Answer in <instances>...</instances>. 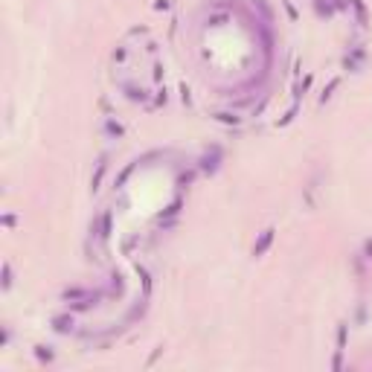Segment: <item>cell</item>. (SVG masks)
<instances>
[{"mask_svg":"<svg viewBox=\"0 0 372 372\" xmlns=\"http://www.w3.org/2000/svg\"><path fill=\"white\" fill-rule=\"evenodd\" d=\"M273 233H276V227H268V230H262L259 242L253 245V256H256V259H259V256H265V250L270 248V242H273Z\"/></svg>","mask_w":372,"mask_h":372,"instance_id":"6da1fadb","label":"cell"},{"mask_svg":"<svg viewBox=\"0 0 372 372\" xmlns=\"http://www.w3.org/2000/svg\"><path fill=\"white\" fill-rule=\"evenodd\" d=\"M73 326H76V323H73V317H70V314H59V317H53V329H56L59 334H70V331H73Z\"/></svg>","mask_w":372,"mask_h":372,"instance_id":"7a4b0ae2","label":"cell"},{"mask_svg":"<svg viewBox=\"0 0 372 372\" xmlns=\"http://www.w3.org/2000/svg\"><path fill=\"white\" fill-rule=\"evenodd\" d=\"M93 294H96V291H93ZM93 294L84 291V288H67V291L62 294V300L64 303H79V300H87V297H93Z\"/></svg>","mask_w":372,"mask_h":372,"instance_id":"3957f363","label":"cell"},{"mask_svg":"<svg viewBox=\"0 0 372 372\" xmlns=\"http://www.w3.org/2000/svg\"><path fill=\"white\" fill-rule=\"evenodd\" d=\"M218 160H221V151L215 148L212 154H207V157L201 160V172H207V175H212V172L218 169Z\"/></svg>","mask_w":372,"mask_h":372,"instance_id":"277c9868","label":"cell"},{"mask_svg":"<svg viewBox=\"0 0 372 372\" xmlns=\"http://www.w3.org/2000/svg\"><path fill=\"white\" fill-rule=\"evenodd\" d=\"M105 172H108V157H102V160H99V166H96V172H93V178H90V189H93V192L99 189L102 178H105Z\"/></svg>","mask_w":372,"mask_h":372,"instance_id":"5b68a950","label":"cell"},{"mask_svg":"<svg viewBox=\"0 0 372 372\" xmlns=\"http://www.w3.org/2000/svg\"><path fill=\"white\" fill-rule=\"evenodd\" d=\"M343 346H346V323L337 326V358H334V367H340V355H343Z\"/></svg>","mask_w":372,"mask_h":372,"instance_id":"8992f818","label":"cell"},{"mask_svg":"<svg viewBox=\"0 0 372 372\" xmlns=\"http://www.w3.org/2000/svg\"><path fill=\"white\" fill-rule=\"evenodd\" d=\"M125 96H128L131 102H145V99H148V93H145L143 87H134V84H125Z\"/></svg>","mask_w":372,"mask_h":372,"instance_id":"52a82bcc","label":"cell"},{"mask_svg":"<svg viewBox=\"0 0 372 372\" xmlns=\"http://www.w3.org/2000/svg\"><path fill=\"white\" fill-rule=\"evenodd\" d=\"M102 131L108 134V137H123V125L117 123V120H105V125H102Z\"/></svg>","mask_w":372,"mask_h":372,"instance_id":"ba28073f","label":"cell"},{"mask_svg":"<svg viewBox=\"0 0 372 372\" xmlns=\"http://www.w3.org/2000/svg\"><path fill=\"white\" fill-rule=\"evenodd\" d=\"M212 120H218V123H224V125H242V117H236V114H224V111L212 114Z\"/></svg>","mask_w":372,"mask_h":372,"instance_id":"9c48e42d","label":"cell"},{"mask_svg":"<svg viewBox=\"0 0 372 372\" xmlns=\"http://www.w3.org/2000/svg\"><path fill=\"white\" fill-rule=\"evenodd\" d=\"M35 355H38V361H53L56 358L53 346H35Z\"/></svg>","mask_w":372,"mask_h":372,"instance_id":"30bf717a","label":"cell"},{"mask_svg":"<svg viewBox=\"0 0 372 372\" xmlns=\"http://www.w3.org/2000/svg\"><path fill=\"white\" fill-rule=\"evenodd\" d=\"M337 84H340V79H331V82H329V87L323 90V96H320V102H329V99H331V90H334Z\"/></svg>","mask_w":372,"mask_h":372,"instance_id":"8fae6325","label":"cell"},{"mask_svg":"<svg viewBox=\"0 0 372 372\" xmlns=\"http://www.w3.org/2000/svg\"><path fill=\"white\" fill-rule=\"evenodd\" d=\"M137 163H140V160H137ZM137 163H128V169H125L123 175H120V178H117V189H120V186H123L125 181H128V178H131V172H134V169H137Z\"/></svg>","mask_w":372,"mask_h":372,"instance_id":"7c38bea8","label":"cell"},{"mask_svg":"<svg viewBox=\"0 0 372 372\" xmlns=\"http://www.w3.org/2000/svg\"><path fill=\"white\" fill-rule=\"evenodd\" d=\"M317 12H320V15H331L334 9H331V3H323V0H317Z\"/></svg>","mask_w":372,"mask_h":372,"instance_id":"4fadbf2b","label":"cell"},{"mask_svg":"<svg viewBox=\"0 0 372 372\" xmlns=\"http://www.w3.org/2000/svg\"><path fill=\"white\" fill-rule=\"evenodd\" d=\"M9 285H12V268L3 265V288H9Z\"/></svg>","mask_w":372,"mask_h":372,"instance_id":"5bb4252c","label":"cell"},{"mask_svg":"<svg viewBox=\"0 0 372 372\" xmlns=\"http://www.w3.org/2000/svg\"><path fill=\"white\" fill-rule=\"evenodd\" d=\"M364 259H370V262H372V239L364 242Z\"/></svg>","mask_w":372,"mask_h":372,"instance_id":"9a60e30c","label":"cell"},{"mask_svg":"<svg viewBox=\"0 0 372 372\" xmlns=\"http://www.w3.org/2000/svg\"><path fill=\"white\" fill-rule=\"evenodd\" d=\"M114 62H125V47H120V50H114Z\"/></svg>","mask_w":372,"mask_h":372,"instance_id":"2e32d148","label":"cell"},{"mask_svg":"<svg viewBox=\"0 0 372 372\" xmlns=\"http://www.w3.org/2000/svg\"><path fill=\"white\" fill-rule=\"evenodd\" d=\"M169 6H172V0H157L154 3V9H169Z\"/></svg>","mask_w":372,"mask_h":372,"instance_id":"e0dca14e","label":"cell"}]
</instances>
